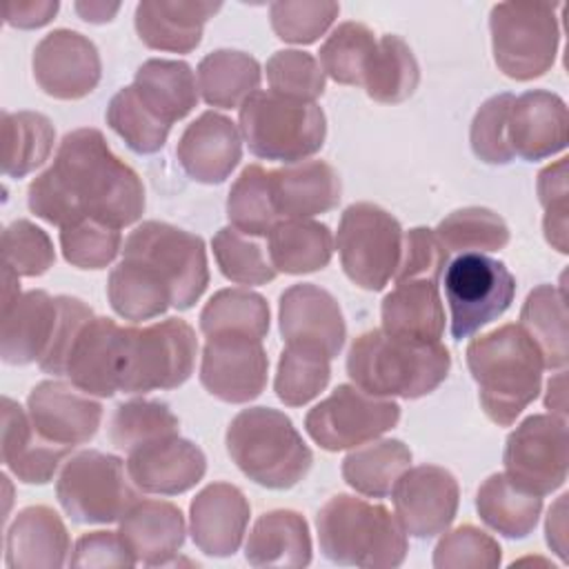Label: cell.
<instances>
[{
  "instance_id": "74e56055",
  "label": "cell",
  "mask_w": 569,
  "mask_h": 569,
  "mask_svg": "<svg viewBox=\"0 0 569 569\" xmlns=\"http://www.w3.org/2000/svg\"><path fill=\"white\" fill-rule=\"evenodd\" d=\"M411 465V449L398 438L371 440L369 445L353 447L342 460V478L345 482L367 496V498H385L391 493L396 480Z\"/></svg>"
},
{
  "instance_id": "91938a15",
  "label": "cell",
  "mask_w": 569,
  "mask_h": 569,
  "mask_svg": "<svg viewBox=\"0 0 569 569\" xmlns=\"http://www.w3.org/2000/svg\"><path fill=\"white\" fill-rule=\"evenodd\" d=\"M71 567H136V558L124 547L118 531H89L76 540L69 558Z\"/></svg>"
},
{
  "instance_id": "f35d334b",
  "label": "cell",
  "mask_w": 569,
  "mask_h": 569,
  "mask_svg": "<svg viewBox=\"0 0 569 569\" xmlns=\"http://www.w3.org/2000/svg\"><path fill=\"white\" fill-rule=\"evenodd\" d=\"M260 64L236 49L207 53L198 64V89L207 104L220 109L240 107L260 87Z\"/></svg>"
},
{
  "instance_id": "4fadbf2b",
  "label": "cell",
  "mask_w": 569,
  "mask_h": 569,
  "mask_svg": "<svg viewBox=\"0 0 569 569\" xmlns=\"http://www.w3.org/2000/svg\"><path fill=\"white\" fill-rule=\"evenodd\" d=\"M400 420V405L378 398L356 385H338L325 400L305 416L309 438L325 451L353 449L393 429Z\"/></svg>"
},
{
  "instance_id": "9f6ffc18",
  "label": "cell",
  "mask_w": 569,
  "mask_h": 569,
  "mask_svg": "<svg viewBox=\"0 0 569 569\" xmlns=\"http://www.w3.org/2000/svg\"><path fill=\"white\" fill-rule=\"evenodd\" d=\"M513 93L491 96L480 104L471 120L469 142L478 160L487 164H509L516 156L507 138V118L513 102Z\"/></svg>"
},
{
  "instance_id": "60d3db41",
  "label": "cell",
  "mask_w": 569,
  "mask_h": 569,
  "mask_svg": "<svg viewBox=\"0 0 569 569\" xmlns=\"http://www.w3.org/2000/svg\"><path fill=\"white\" fill-rule=\"evenodd\" d=\"M420 82V67L411 47L396 33L378 38L376 53L365 73V91L382 104H398L413 96Z\"/></svg>"
},
{
  "instance_id": "ac0fdd59",
  "label": "cell",
  "mask_w": 569,
  "mask_h": 569,
  "mask_svg": "<svg viewBox=\"0 0 569 569\" xmlns=\"http://www.w3.org/2000/svg\"><path fill=\"white\" fill-rule=\"evenodd\" d=\"M278 322L284 345L309 347L336 358L347 338L338 300L313 282L291 284L280 293Z\"/></svg>"
},
{
  "instance_id": "d6a6232c",
  "label": "cell",
  "mask_w": 569,
  "mask_h": 569,
  "mask_svg": "<svg viewBox=\"0 0 569 569\" xmlns=\"http://www.w3.org/2000/svg\"><path fill=\"white\" fill-rule=\"evenodd\" d=\"M133 89L144 107L169 127L189 116L200 100L196 76L184 60H144L133 76Z\"/></svg>"
},
{
  "instance_id": "e0dca14e",
  "label": "cell",
  "mask_w": 569,
  "mask_h": 569,
  "mask_svg": "<svg viewBox=\"0 0 569 569\" xmlns=\"http://www.w3.org/2000/svg\"><path fill=\"white\" fill-rule=\"evenodd\" d=\"M36 84L56 100H80L89 96L102 76L98 47L73 29L49 31L31 58Z\"/></svg>"
},
{
  "instance_id": "e7e4bbea",
  "label": "cell",
  "mask_w": 569,
  "mask_h": 569,
  "mask_svg": "<svg viewBox=\"0 0 569 569\" xmlns=\"http://www.w3.org/2000/svg\"><path fill=\"white\" fill-rule=\"evenodd\" d=\"M76 13L84 20V22H93V24H102L113 20V16L120 11V2H102V0H80L73 2Z\"/></svg>"
},
{
  "instance_id": "6da1fadb",
  "label": "cell",
  "mask_w": 569,
  "mask_h": 569,
  "mask_svg": "<svg viewBox=\"0 0 569 569\" xmlns=\"http://www.w3.org/2000/svg\"><path fill=\"white\" fill-rule=\"evenodd\" d=\"M27 204L36 218L58 229L82 218L122 229L140 220L144 187L100 129L82 127L60 140L51 167L29 182Z\"/></svg>"
},
{
  "instance_id": "03108f58",
  "label": "cell",
  "mask_w": 569,
  "mask_h": 569,
  "mask_svg": "<svg viewBox=\"0 0 569 569\" xmlns=\"http://www.w3.org/2000/svg\"><path fill=\"white\" fill-rule=\"evenodd\" d=\"M567 376L565 369H558V373L553 378H549L547 382V393H545V409H549V413L565 418L567 416Z\"/></svg>"
},
{
  "instance_id": "30bf717a",
  "label": "cell",
  "mask_w": 569,
  "mask_h": 569,
  "mask_svg": "<svg viewBox=\"0 0 569 569\" xmlns=\"http://www.w3.org/2000/svg\"><path fill=\"white\" fill-rule=\"evenodd\" d=\"M124 258L149 264L169 287L171 307L191 309L209 284L204 240L160 220L138 224L124 240Z\"/></svg>"
},
{
  "instance_id": "b9f144b4",
  "label": "cell",
  "mask_w": 569,
  "mask_h": 569,
  "mask_svg": "<svg viewBox=\"0 0 569 569\" xmlns=\"http://www.w3.org/2000/svg\"><path fill=\"white\" fill-rule=\"evenodd\" d=\"M269 302L264 296L233 287L216 291L200 311V331L204 338L218 333H242L262 340L269 333Z\"/></svg>"
},
{
  "instance_id": "f5cc1de1",
  "label": "cell",
  "mask_w": 569,
  "mask_h": 569,
  "mask_svg": "<svg viewBox=\"0 0 569 569\" xmlns=\"http://www.w3.org/2000/svg\"><path fill=\"white\" fill-rule=\"evenodd\" d=\"M340 4L331 0H278L269 4L273 33L291 44L316 42L338 18Z\"/></svg>"
},
{
  "instance_id": "11a10c76",
  "label": "cell",
  "mask_w": 569,
  "mask_h": 569,
  "mask_svg": "<svg viewBox=\"0 0 569 569\" xmlns=\"http://www.w3.org/2000/svg\"><path fill=\"white\" fill-rule=\"evenodd\" d=\"M4 267L20 278H38L56 262L53 242L44 229L29 220H13L2 231Z\"/></svg>"
},
{
  "instance_id": "2e32d148",
  "label": "cell",
  "mask_w": 569,
  "mask_h": 569,
  "mask_svg": "<svg viewBox=\"0 0 569 569\" xmlns=\"http://www.w3.org/2000/svg\"><path fill=\"white\" fill-rule=\"evenodd\" d=\"M391 500L405 533L413 538H433L451 527L460 502V489L449 469L418 465L400 473L391 489Z\"/></svg>"
},
{
  "instance_id": "816d5d0a",
  "label": "cell",
  "mask_w": 569,
  "mask_h": 569,
  "mask_svg": "<svg viewBox=\"0 0 569 569\" xmlns=\"http://www.w3.org/2000/svg\"><path fill=\"white\" fill-rule=\"evenodd\" d=\"M60 249L71 267L104 269L122 249V236L116 227L82 218L60 229Z\"/></svg>"
},
{
  "instance_id": "be15d7a7",
  "label": "cell",
  "mask_w": 569,
  "mask_h": 569,
  "mask_svg": "<svg viewBox=\"0 0 569 569\" xmlns=\"http://www.w3.org/2000/svg\"><path fill=\"white\" fill-rule=\"evenodd\" d=\"M567 493H562L553 507H549L547 513V522H545V533H547V545L551 547V551H556L560 556V560H567V513H565V505H567Z\"/></svg>"
},
{
  "instance_id": "ffe728a7",
  "label": "cell",
  "mask_w": 569,
  "mask_h": 569,
  "mask_svg": "<svg viewBox=\"0 0 569 569\" xmlns=\"http://www.w3.org/2000/svg\"><path fill=\"white\" fill-rule=\"evenodd\" d=\"M507 138L513 156L527 162L565 151L569 140V113L565 100L547 89L520 93L509 109Z\"/></svg>"
},
{
  "instance_id": "8d00e7d4",
  "label": "cell",
  "mask_w": 569,
  "mask_h": 569,
  "mask_svg": "<svg viewBox=\"0 0 569 569\" xmlns=\"http://www.w3.org/2000/svg\"><path fill=\"white\" fill-rule=\"evenodd\" d=\"M567 296L553 284L531 289L520 309V327L536 342L545 369H565L569 358Z\"/></svg>"
},
{
  "instance_id": "83f0119b",
  "label": "cell",
  "mask_w": 569,
  "mask_h": 569,
  "mask_svg": "<svg viewBox=\"0 0 569 569\" xmlns=\"http://www.w3.org/2000/svg\"><path fill=\"white\" fill-rule=\"evenodd\" d=\"M220 7L204 0H142L136 4L133 24L149 49L189 53L200 44L204 22Z\"/></svg>"
},
{
  "instance_id": "484cf974",
  "label": "cell",
  "mask_w": 569,
  "mask_h": 569,
  "mask_svg": "<svg viewBox=\"0 0 569 569\" xmlns=\"http://www.w3.org/2000/svg\"><path fill=\"white\" fill-rule=\"evenodd\" d=\"M118 533L136 562L144 567H167L178 556L187 525L180 507L167 500H136L118 520Z\"/></svg>"
},
{
  "instance_id": "7bdbcfd3",
  "label": "cell",
  "mask_w": 569,
  "mask_h": 569,
  "mask_svg": "<svg viewBox=\"0 0 569 569\" xmlns=\"http://www.w3.org/2000/svg\"><path fill=\"white\" fill-rule=\"evenodd\" d=\"M376 47L378 38L367 24L347 20L340 22L320 44L318 62L331 80L340 84L362 87Z\"/></svg>"
},
{
  "instance_id": "680465c9",
  "label": "cell",
  "mask_w": 569,
  "mask_h": 569,
  "mask_svg": "<svg viewBox=\"0 0 569 569\" xmlns=\"http://www.w3.org/2000/svg\"><path fill=\"white\" fill-rule=\"evenodd\" d=\"M58 305H60V318H58V329H56L53 342H51L49 351L44 353V358L38 362V367L44 373H51L56 378L64 376L67 358L73 347V340L78 338L80 329L93 318L91 307L87 302H82L80 298L58 296Z\"/></svg>"
},
{
  "instance_id": "d4e9b609",
  "label": "cell",
  "mask_w": 569,
  "mask_h": 569,
  "mask_svg": "<svg viewBox=\"0 0 569 569\" xmlns=\"http://www.w3.org/2000/svg\"><path fill=\"white\" fill-rule=\"evenodd\" d=\"M60 318L58 296L44 289L20 293L2 309L0 358L7 365L40 362L49 351Z\"/></svg>"
},
{
  "instance_id": "8fae6325",
  "label": "cell",
  "mask_w": 569,
  "mask_h": 569,
  "mask_svg": "<svg viewBox=\"0 0 569 569\" xmlns=\"http://www.w3.org/2000/svg\"><path fill=\"white\" fill-rule=\"evenodd\" d=\"M402 227L373 202L349 204L338 222L336 249L345 276L360 289L380 291L393 278L400 251Z\"/></svg>"
},
{
  "instance_id": "ee69618b",
  "label": "cell",
  "mask_w": 569,
  "mask_h": 569,
  "mask_svg": "<svg viewBox=\"0 0 569 569\" xmlns=\"http://www.w3.org/2000/svg\"><path fill=\"white\" fill-rule=\"evenodd\" d=\"M171 436H180V420L160 400L138 398L120 402L109 420L111 445L127 453Z\"/></svg>"
},
{
  "instance_id": "52a82bcc",
  "label": "cell",
  "mask_w": 569,
  "mask_h": 569,
  "mask_svg": "<svg viewBox=\"0 0 569 569\" xmlns=\"http://www.w3.org/2000/svg\"><path fill=\"white\" fill-rule=\"evenodd\" d=\"M198 338L182 318H164L147 327H124L118 391L140 396L176 389L196 367Z\"/></svg>"
},
{
  "instance_id": "ab89813d",
  "label": "cell",
  "mask_w": 569,
  "mask_h": 569,
  "mask_svg": "<svg viewBox=\"0 0 569 569\" xmlns=\"http://www.w3.org/2000/svg\"><path fill=\"white\" fill-rule=\"evenodd\" d=\"M56 129L44 113H2V173L24 178L42 167L53 149Z\"/></svg>"
},
{
  "instance_id": "7c38bea8",
  "label": "cell",
  "mask_w": 569,
  "mask_h": 569,
  "mask_svg": "<svg viewBox=\"0 0 569 569\" xmlns=\"http://www.w3.org/2000/svg\"><path fill=\"white\" fill-rule=\"evenodd\" d=\"M453 340L469 338L498 320L516 296V278L505 262L485 253H460L442 273Z\"/></svg>"
},
{
  "instance_id": "5b68a950",
  "label": "cell",
  "mask_w": 569,
  "mask_h": 569,
  "mask_svg": "<svg viewBox=\"0 0 569 569\" xmlns=\"http://www.w3.org/2000/svg\"><path fill=\"white\" fill-rule=\"evenodd\" d=\"M224 445L236 467L267 489H291L311 469L313 453L291 418L271 407H249L227 427Z\"/></svg>"
},
{
  "instance_id": "836d02e7",
  "label": "cell",
  "mask_w": 569,
  "mask_h": 569,
  "mask_svg": "<svg viewBox=\"0 0 569 569\" xmlns=\"http://www.w3.org/2000/svg\"><path fill=\"white\" fill-rule=\"evenodd\" d=\"M267 251L278 273H313L329 264L333 236L327 224L311 218L278 220L267 233Z\"/></svg>"
},
{
  "instance_id": "8992f818",
  "label": "cell",
  "mask_w": 569,
  "mask_h": 569,
  "mask_svg": "<svg viewBox=\"0 0 569 569\" xmlns=\"http://www.w3.org/2000/svg\"><path fill=\"white\" fill-rule=\"evenodd\" d=\"M238 127L249 151L284 164L318 153L327 136L325 111L316 102L253 91L238 107Z\"/></svg>"
},
{
  "instance_id": "f6af8a7d",
  "label": "cell",
  "mask_w": 569,
  "mask_h": 569,
  "mask_svg": "<svg viewBox=\"0 0 569 569\" xmlns=\"http://www.w3.org/2000/svg\"><path fill=\"white\" fill-rule=\"evenodd\" d=\"M433 231L445 249L453 253L500 251L509 242L507 222L487 207L456 209Z\"/></svg>"
},
{
  "instance_id": "1f68e13d",
  "label": "cell",
  "mask_w": 569,
  "mask_h": 569,
  "mask_svg": "<svg viewBox=\"0 0 569 569\" xmlns=\"http://www.w3.org/2000/svg\"><path fill=\"white\" fill-rule=\"evenodd\" d=\"M311 536L307 520L293 509H273L253 522L244 558L253 567H307L311 562Z\"/></svg>"
},
{
  "instance_id": "e575fe53",
  "label": "cell",
  "mask_w": 569,
  "mask_h": 569,
  "mask_svg": "<svg viewBox=\"0 0 569 569\" xmlns=\"http://www.w3.org/2000/svg\"><path fill=\"white\" fill-rule=\"evenodd\" d=\"M107 298L111 309L129 322L158 318L171 307L164 280L149 264L124 256L109 273Z\"/></svg>"
},
{
  "instance_id": "4316f807",
  "label": "cell",
  "mask_w": 569,
  "mask_h": 569,
  "mask_svg": "<svg viewBox=\"0 0 569 569\" xmlns=\"http://www.w3.org/2000/svg\"><path fill=\"white\" fill-rule=\"evenodd\" d=\"M269 187L278 220H307L338 207L342 184L325 160H300L269 171Z\"/></svg>"
},
{
  "instance_id": "7a4b0ae2",
  "label": "cell",
  "mask_w": 569,
  "mask_h": 569,
  "mask_svg": "<svg viewBox=\"0 0 569 569\" xmlns=\"http://www.w3.org/2000/svg\"><path fill=\"white\" fill-rule=\"evenodd\" d=\"M465 356L485 416L511 427L540 393L545 362L536 342L520 325L507 322L473 338Z\"/></svg>"
},
{
  "instance_id": "cb8c5ba5",
  "label": "cell",
  "mask_w": 569,
  "mask_h": 569,
  "mask_svg": "<svg viewBox=\"0 0 569 569\" xmlns=\"http://www.w3.org/2000/svg\"><path fill=\"white\" fill-rule=\"evenodd\" d=\"M122 331L116 320L93 316L73 340L64 376L89 396L111 398L118 391Z\"/></svg>"
},
{
  "instance_id": "44dd1931",
  "label": "cell",
  "mask_w": 569,
  "mask_h": 569,
  "mask_svg": "<svg viewBox=\"0 0 569 569\" xmlns=\"http://www.w3.org/2000/svg\"><path fill=\"white\" fill-rule=\"evenodd\" d=\"M182 171L202 184H220L242 158L236 122L218 111H204L182 131L176 147Z\"/></svg>"
},
{
  "instance_id": "603a6c76",
  "label": "cell",
  "mask_w": 569,
  "mask_h": 569,
  "mask_svg": "<svg viewBox=\"0 0 569 569\" xmlns=\"http://www.w3.org/2000/svg\"><path fill=\"white\" fill-rule=\"evenodd\" d=\"M127 471L133 485L144 493L178 496L193 489L204 471L207 458L198 445L171 436L127 453Z\"/></svg>"
},
{
  "instance_id": "db71d44e",
  "label": "cell",
  "mask_w": 569,
  "mask_h": 569,
  "mask_svg": "<svg viewBox=\"0 0 569 569\" xmlns=\"http://www.w3.org/2000/svg\"><path fill=\"white\" fill-rule=\"evenodd\" d=\"M502 549L496 538L473 525H460L438 540L433 549L436 569H496Z\"/></svg>"
},
{
  "instance_id": "7402d4cb",
  "label": "cell",
  "mask_w": 569,
  "mask_h": 569,
  "mask_svg": "<svg viewBox=\"0 0 569 569\" xmlns=\"http://www.w3.org/2000/svg\"><path fill=\"white\" fill-rule=\"evenodd\" d=\"M249 516V500L236 485L211 482L189 505L191 540L207 556H233L247 533Z\"/></svg>"
},
{
  "instance_id": "f907efd6",
  "label": "cell",
  "mask_w": 569,
  "mask_h": 569,
  "mask_svg": "<svg viewBox=\"0 0 569 569\" xmlns=\"http://www.w3.org/2000/svg\"><path fill=\"white\" fill-rule=\"evenodd\" d=\"M267 82L271 93L282 98L316 102L325 93V71L316 56L300 49L276 51L267 64Z\"/></svg>"
},
{
  "instance_id": "681fc988",
  "label": "cell",
  "mask_w": 569,
  "mask_h": 569,
  "mask_svg": "<svg viewBox=\"0 0 569 569\" xmlns=\"http://www.w3.org/2000/svg\"><path fill=\"white\" fill-rule=\"evenodd\" d=\"M211 249L220 273L236 284H267L278 276L271 260H267L264 249L231 224L216 231Z\"/></svg>"
},
{
  "instance_id": "bcb514c9",
  "label": "cell",
  "mask_w": 569,
  "mask_h": 569,
  "mask_svg": "<svg viewBox=\"0 0 569 569\" xmlns=\"http://www.w3.org/2000/svg\"><path fill=\"white\" fill-rule=\"evenodd\" d=\"M331 378V358L309 347H284L278 360L273 391L287 407H302L325 391Z\"/></svg>"
},
{
  "instance_id": "f546056e",
  "label": "cell",
  "mask_w": 569,
  "mask_h": 569,
  "mask_svg": "<svg viewBox=\"0 0 569 569\" xmlns=\"http://www.w3.org/2000/svg\"><path fill=\"white\" fill-rule=\"evenodd\" d=\"M71 551L69 531L47 505H31L18 511L4 538V565L9 569H58Z\"/></svg>"
},
{
  "instance_id": "f1b7e54d",
  "label": "cell",
  "mask_w": 569,
  "mask_h": 569,
  "mask_svg": "<svg viewBox=\"0 0 569 569\" xmlns=\"http://www.w3.org/2000/svg\"><path fill=\"white\" fill-rule=\"evenodd\" d=\"M73 447L42 438L29 413L11 398H2V465L24 485H47Z\"/></svg>"
},
{
  "instance_id": "6f0895ef",
  "label": "cell",
  "mask_w": 569,
  "mask_h": 569,
  "mask_svg": "<svg viewBox=\"0 0 569 569\" xmlns=\"http://www.w3.org/2000/svg\"><path fill=\"white\" fill-rule=\"evenodd\" d=\"M449 260V251L438 240L433 229L413 227L402 236L400 262L393 273V282H407L418 278L436 280L445 273Z\"/></svg>"
},
{
  "instance_id": "d6986e66",
  "label": "cell",
  "mask_w": 569,
  "mask_h": 569,
  "mask_svg": "<svg viewBox=\"0 0 569 569\" xmlns=\"http://www.w3.org/2000/svg\"><path fill=\"white\" fill-rule=\"evenodd\" d=\"M27 413L42 438L76 447L96 436L102 420V405L71 382L42 380L29 391Z\"/></svg>"
},
{
  "instance_id": "277c9868",
  "label": "cell",
  "mask_w": 569,
  "mask_h": 569,
  "mask_svg": "<svg viewBox=\"0 0 569 569\" xmlns=\"http://www.w3.org/2000/svg\"><path fill=\"white\" fill-rule=\"evenodd\" d=\"M322 556L342 567H400L407 533L385 505L349 493L329 498L316 516Z\"/></svg>"
},
{
  "instance_id": "94428289",
  "label": "cell",
  "mask_w": 569,
  "mask_h": 569,
  "mask_svg": "<svg viewBox=\"0 0 569 569\" xmlns=\"http://www.w3.org/2000/svg\"><path fill=\"white\" fill-rule=\"evenodd\" d=\"M538 200L545 209V218H569V182H567V158L547 164L538 173L536 182Z\"/></svg>"
},
{
  "instance_id": "9c48e42d",
  "label": "cell",
  "mask_w": 569,
  "mask_h": 569,
  "mask_svg": "<svg viewBox=\"0 0 569 569\" xmlns=\"http://www.w3.org/2000/svg\"><path fill=\"white\" fill-rule=\"evenodd\" d=\"M56 498L73 522L109 525L140 500V489L118 456L84 449L62 465Z\"/></svg>"
},
{
  "instance_id": "6125c7cd",
  "label": "cell",
  "mask_w": 569,
  "mask_h": 569,
  "mask_svg": "<svg viewBox=\"0 0 569 569\" xmlns=\"http://www.w3.org/2000/svg\"><path fill=\"white\" fill-rule=\"evenodd\" d=\"M58 9V0H7L4 22L16 29H38L49 24Z\"/></svg>"
},
{
  "instance_id": "ba28073f",
  "label": "cell",
  "mask_w": 569,
  "mask_h": 569,
  "mask_svg": "<svg viewBox=\"0 0 569 569\" xmlns=\"http://www.w3.org/2000/svg\"><path fill=\"white\" fill-rule=\"evenodd\" d=\"M560 4L498 2L489 11L496 67L511 80L527 82L545 76L558 56Z\"/></svg>"
},
{
  "instance_id": "3957f363",
  "label": "cell",
  "mask_w": 569,
  "mask_h": 569,
  "mask_svg": "<svg viewBox=\"0 0 569 569\" xmlns=\"http://www.w3.org/2000/svg\"><path fill=\"white\" fill-rule=\"evenodd\" d=\"M451 369L442 342H420L382 329L360 333L347 351V376L378 398L416 400L438 389Z\"/></svg>"
},
{
  "instance_id": "4dcf8cb0",
  "label": "cell",
  "mask_w": 569,
  "mask_h": 569,
  "mask_svg": "<svg viewBox=\"0 0 569 569\" xmlns=\"http://www.w3.org/2000/svg\"><path fill=\"white\" fill-rule=\"evenodd\" d=\"M382 331L420 342H440L445 307L436 280L418 278L398 282L380 305Z\"/></svg>"
},
{
  "instance_id": "d590c367",
  "label": "cell",
  "mask_w": 569,
  "mask_h": 569,
  "mask_svg": "<svg viewBox=\"0 0 569 569\" xmlns=\"http://www.w3.org/2000/svg\"><path fill=\"white\" fill-rule=\"evenodd\" d=\"M480 520L505 538H527L540 518L542 498L516 487L505 471L491 473L476 493Z\"/></svg>"
},
{
  "instance_id": "003e7915",
  "label": "cell",
  "mask_w": 569,
  "mask_h": 569,
  "mask_svg": "<svg viewBox=\"0 0 569 569\" xmlns=\"http://www.w3.org/2000/svg\"><path fill=\"white\" fill-rule=\"evenodd\" d=\"M18 278L20 276L16 271L4 267V273H2V309L9 307L20 296V280Z\"/></svg>"
},
{
  "instance_id": "5bb4252c",
  "label": "cell",
  "mask_w": 569,
  "mask_h": 569,
  "mask_svg": "<svg viewBox=\"0 0 569 569\" xmlns=\"http://www.w3.org/2000/svg\"><path fill=\"white\" fill-rule=\"evenodd\" d=\"M567 420L553 413L527 416L505 442V476L520 489L549 496L567 480Z\"/></svg>"
},
{
  "instance_id": "7dc6e473",
  "label": "cell",
  "mask_w": 569,
  "mask_h": 569,
  "mask_svg": "<svg viewBox=\"0 0 569 569\" xmlns=\"http://www.w3.org/2000/svg\"><path fill=\"white\" fill-rule=\"evenodd\" d=\"M227 218L244 236L258 238L269 233L278 222V213L273 209L267 169L249 164L240 171L227 196Z\"/></svg>"
},
{
  "instance_id": "c3c4849f",
  "label": "cell",
  "mask_w": 569,
  "mask_h": 569,
  "mask_svg": "<svg viewBox=\"0 0 569 569\" xmlns=\"http://www.w3.org/2000/svg\"><path fill=\"white\" fill-rule=\"evenodd\" d=\"M107 124L140 156L156 153L164 147L171 127L144 107L133 84L122 87L107 104Z\"/></svg>"
},
{
  "instance_id": "9a60e30c",
  "label": "cell",
  "mask_w": 569,
  "mask_h": 569,
  "mask_svg": "<svg viewBox=\"0 0 569 569\" xmlns=\"http://www.w3.org/2000/svg\"><path fill=\"white\" fill-rule=\"evenodd\" d=\"M269 358L262 340L242 333L209 336L202 347L200 385L218 400L244 405L267 387Z\"/></svg>"
}]
</instances>
